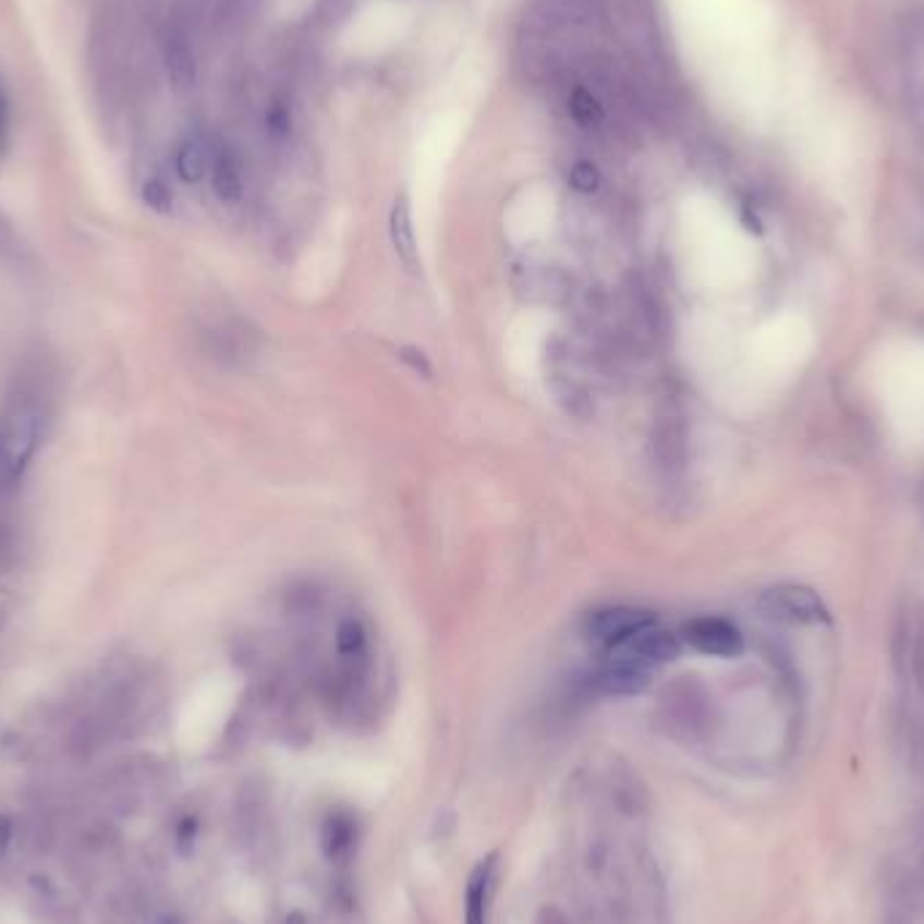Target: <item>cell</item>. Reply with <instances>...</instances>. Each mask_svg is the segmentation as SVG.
<instances>
[{
    "label": "cell",
    "instance_id": "obj_1",
    "mask_svg": "<svg viewBox=\"0 0 924 924\" xmlns=\"http://www.w3.org/2000/svg\"><path fill=\"white\" fill-rule=\"evenodd\" d=\"M44 430L41 400L16 390L0 409V493H11L22 482L38 452Z\"/></svg>",
    "mask_w": 924,
    "mask_h": 924
},
{
    "label": "cell",
    "instance_id": "obj_2",
    "mask_svg": "<svg viewBox=\"0 0 924 924\" xmlns=\"http://www.w3.org/2000/svg\"><path fill=\"white\" fill-rule=\"evenodd\" d=\"M765 617L781 624H825L830 622V611L822 597L800 584H781L768 589L759 600Z\"/></svg>",
    "mask_w": 924,
    "mask_h": 924
},
{
    "label": "cell",
    "instance_id": "obj_3",
    "mask_svg": "<svg viewBox=\"0 0 924 924\" xmlns=\"http://www.w3.org/2000/svg\"><path fill=\"white\" fill-rule=\"evenodd\" d=\"M655 622L657 617L652 611H646V608L613 606L589 613L587 624H584V633H587V639L600 641V644H608L617 649V646H622L624 641L639 635L641 630L652 628Z\"/></svg>",
    "mask_w": 924,
    "mask_h": 924
},
{
    "label": "cell",
    "instance_id": "obj_4",
    "mask_svg": "<svg viewBox=\"0 0 924 924\" xmlns=\"http://www.w3.org/2000/svg\"><path fill=\"white\" fill-rule=\"evenodd\" d=\"M681 639L692 649L712 657H738L743 652V635L732 622L719 617H697L684 624Z\"/></svg>",
    "mask_w": 924,
    "mask_h": 924
},
{
    "label": "cell",
    "instance_id": "obj_5",
    "mask_svg": "<svg viewBox=\"0 0 924 924\" xmlns=\"http://www.w3.org/2000/svg\"><path fill=\"white\" fill-rule=\"evenodd\" d=\"M162 68L177 93H190L198 82V60L184 27L173 25L162 36Z\"/></svg>",
    "mask_w": 924,
    "mask_h": 924
},
{
    "label": "cell",
    "instance_id": "obj_6",
    "mask_svg": "<svg viewBox=\"0 0 924 924\" xmlns=\"http://www.w3.org/2000/svg\"><path fill=\"white\" fill-rule=\"evenodd\" d=\"M617 649L622 652V657H630V660L649 665L652 668V665L673 662L676 657L681 655V639L670 633V630H660L652 624V628L641 630L639 635L624 641V644L617 646Z\"/></svg>",
    "mask_w": 924,
    "mask_h": 924
},
{
    "label": "cell",
    "instance_id": "obj_7",
    "mask_svg": "<svg viewBox=\"0 0 924 924\" xmlns=\"http://www.w3.org/2000/svg\"><path fill=\"white\" fill-rule=\"evenodd\" d=\"M652 684V668L630 657H613L595 673V686L606 695H641Z\"/></svg>",
    "mask_w": 924,
    "mask_h": 924
},
{
    "label": "cell",
    "instance_id": "obj_8",
    "mask_svg": "<svg viewBox=\"0 0 924 924\" xmlns=\"http://www.w3.org/2000/svg\"><path fill=\"white\" fill-rule=\"evenodd\" d=\"M495 871H498V854H489L473 867L465 889V924H489Z\"/></svg>",
    "mask_w": 924,
    "mask_h": 924
},
{
    "label": "cell",
    "instance_id": "obj_9",
    "mask_svg": "<svg viewBox=\"0 0 924 924\" xmlns=\"http://www.w3.org/2000/svg\"><path fill=\"white\" fill-rule=\"evenodd\" d=\"M208 173H211V187L219 200L239 203L241 198H244V177H241L239 157H235L228 146L214 149L211 171Z\"/></svg>",
    "mask_w": 924,
    "mask_h": 924
},
{
    "label": "cell",
    "instance_id": "obj_10",
    "mask_svg": "<svg viewBox=\"0 0 924 924\" xmlns=\"http://www.w3.org/2000/svg\"><path fill=\"white\" fill-rule=\"evenodd\" d=\"M390 239L396 246L398 257L403 260L405 268H416L420 263V252H416V235H414V219H411V206L405 195H398L390 211Z\"/></svg>",
    "mask_w": 924,
    "mask_h": 924
},
{
    "label": "cell",
    "instance_id": "obj_11",
    "mask_svg": "<svg viewBox=\"0 0 924 924\" xmlns=\"http://www.w3.org/2000/svg\"><path fill=\"white\" fill-rule=\"evenodd\" d=\"M319 841H323V852L330 862L343 860L354 849V841H357V825H354L349 814H330L325 819Z\"/></svg>",
    "mask_w": 924,
    "mask_h": 924
},
{
    "label": "cell",
    "instance_id": "obj_12",
    "mask_svg": "<svg viewBox=\"0 0 924 924\" xmlns=\"http://www.w3.org/2000/svg\"><path fill=\"white\" fill-rule=\"evenodd\" d=\"M909 98H911V111H914L916 120L924 125V22L916 25L909 36Z\"/></svg>",
    "mask_w": 924,
    "mask_h": 924
},
{
    "label": "cell",
    "instance_id": "obj_13",
    "mask_svg": "<svg viewBox=\"0 0 924 924\" xmlns=\"http://www.w3.org/2000/svg\"><path fill=\"white\" fill-rule=\"evenodd\" d=\"M214 151L198 138H187L177 149V173L182 182L198 184L208 171H211Z\"/></svg>",
    "mask_w": 924,
    "mask_h": 924
},
{
    "label": "cell",
    "instance_id": "obj_14",
    "mask_svg": "<svg viewBox=\"0 0 924 924\" xmlns=\"http://www.w3.org/2000/svg\"><path fill=\"white\" fill-rule=\"evenodd\" d=\"M568 109H571L573 122H576L579 127H584V131H595V127H600L603 122H606V109H603L593 89L587 87L573 89L571 98H568Z\"/></svg>",
    "mask_w": 924,
    "mask_h": 924
},
{
    "label": "cell",
    "instance_id": "obj_15",
    "mask_svg": "<svg viewBox=\"0 0 924 924\" xmlns=\"http://www.w3.org/2000/svg\"><path fill=\"white\" fill-rule=\"evenodd\" d=\"M365 646H368V633H365V624L360 619L349 617L338 624L336 630V649L341 657L349 660H357L365 655Z\"/></svg>",
    "mask_w": 924,
    "mask_h": 924
},
{
    "label": "cell",
    "instance_id": "obj_16",
    "mask_svg": "<svg viewBox=\"0 0 924 924\" xmlns=\"http://www.w3.org/2000/svg\"><path fill=\"white\" fill-rule=\"evenodd\" d=\"M141 198H144L146 206H149L151 211H157V214H171V208H173L171 187H168L166 179H160V177L146 179L144 187H141Z\"/></svg>",
    "mask_w": 924,
    "mask_h": 924
},
{
    "label": "cell",
    "instance_id": "obj_17",
    "mask_svg": "<svg viewBox=\"0 0 924 924\" xmlns=\"http://www.w3.org/2000/svg\"><path fill=\"white\" fill-rule=\"evenodd\" d=\"M568 182H571V187L576 190V193H595L597 187H600V171H597L595 162L589 160H579L576 166L571 168V177H568Z\"/></svg>",
    "mask_w": 924,
    "mask_h": 924
},
{
    "label": "cell",
    "instance_id": "obj_18",
    "mask_svg": "<svg viewBox=\"0 0 924 924\" xmlns=\"http://www.w3.org/2000/svg\"><path fill=\"white\" fill-rule=\"evenodd\" d=\"M265 125H268V133L273 135V138H287L290 135L292 120H290V111H287L284 104H279V100H273V104L268 106V111H265Z\"/></svg>",
    "mask_w": 924,
    "mask_h": 924
},
{
    "label": "cell",
    "instance_id": "obj_19",
    "mask_svg": "<svg viewBox=\"0 0 924 924\" xmlns=\"http://www.w3.org/2000/svg\"><path fill=\"white\" fill-rule=\"evenodd\" d=\"M195 838H198V819H195V816H184V819L179 822V827H177L179 854H184V858H187V854L193 852V847H195Z\"/></svg>",
    "mask_w": 924,
    "mask_h": 924
},
{
    "label": "cell",
    "instance_id": "obj_20",
    "mask_svg": "<svg viewBox=\"0 0 924 924\" xmlns=\"http://www.w3.org/2000/svg\"><path fill=\"white\" fill-rule=\"evenodd\" d=\"M400 357L405 360V363L411 365V368L416 370V374H422L425 376V379H430V374H433V368H430V363H427V357L422 352H416V349H405L403 354H400Z\"/></svg>",
    "mask_w": 924,
    "mask_h": 924
},
{
    "label": "cell",
    "instance_id": "obj_21",
    "mask_svg": "<svg viewBox=\"0 0 924 924\" xmlns=\"http://www.w3.org/2000/svg\"><path fill=\"white\" fill-rule=\"evenodd\" d=\"M535 924H571V922H568V916L562 914L557 905H544V909H540V914H538V920H535Z\"/></svg>",
    "mask_w": 924,
    "mask_h": 924
},
{
    "label": "cell",
    "instance_id": "obj_22",
    "mask_svg": "<svg viewBox=\"0 0 924 924\" xmlns=\"http://www.w3.org/2000/svg\"><path fill=\"white\" fill-rule=\"evenodd\" d=\"M11 832H14V825H11V819H9V816H0V858H3L5 849H9Z\"/></svg>",
    "mask_w": 924,
    "mask_h": 924
},
{
    "label": "cell",
    "instance_id": "obj_23",
    "mask_svg": "<svg viewBox=\"0 0 924 924\" xmlns=\"http://www.w3.org/2000/svg\"><path fill=\"white\" fill-rule=\"evenodd\" d=\"M5 135H9V100H5L3 89H0V146H3Z\"/></svg>",
    "mask_w": 924,
    "mask_h": 924
},
{
    "label": "cell",
    "instance_id": "obj_24",
    "mask_svg": "<svg viewBox=\"0 0 924 924\" xmlns=\"http://www.w3.org/2000/svg\"><path fill=\"white\" fill-rule=\"evenodd\" d=\"M9 555H11V538H9V533L3 530V525H0V568L5 566Z\"/></svg>",
    "mask_w": 924,
    "mask_h": 924
},
{
    "label": "cell",
    "instance_id": "obj_25",
    "mask_svg": "<svg viewBox=\"0 0 924 924\" xmlns=\"http://www.w3.org/2000/svg\"><path fill=\"white\" fill-rule=\"evenodd\" d=\"M160 924H173V922H160Z\"/></svg>",
    "mask_w": 924,
    "mask_h": 924
}]
</instances>
